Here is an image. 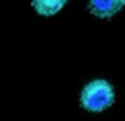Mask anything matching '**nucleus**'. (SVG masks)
I'll return each mask as SVG.
<instances>
[{"instance_id": "obj_3", "label": "nucleus", "mask_w": 125, "mask_h": 121, "mask_svg": "<svg viewBox=\"0 0 125 121\" xmlns=\"http://www.w3.org/2000/svg\"><path fill=\"white\" fill-rule=\"evenodd\" d=\"M68 0H31V8L39 16H55L59 14Z\"/></svg>"}, {"instance_id": "obj_2", "label": "nucleus", "mask_w": 125, "mask_h": 121, "mask_svg": "<svg viewBox=\"0 0 125 121\" xmlns=\"http://www.w3.org/2000/svg\"><path fill=\"white\" fill-rule=\"evenodd\" d=\"M88 12L96 18L109 20L125 8V0H88Z\"/></svg>"}, {"instance_id": "obj_1", "label": "nucleus", "mask_w": 125, "mask_h": 121, "mask_svg": "<svg viewBox=\"0 0 125 121\" xmlns=\"http://www.w3.org/2000/svg\"><path fill=\"white\" fill-rule=\"evenodd\" d=\"M115 103V90L104 78L90 80L80 92V107L86 111H105Z\"/></svg>"}]
</instances>
